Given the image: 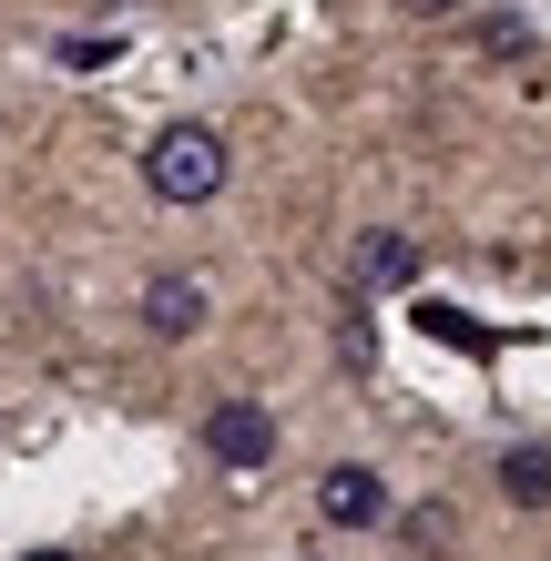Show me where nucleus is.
<instances>
[{
  "label": "nucleus",
  "mask_w": 551,
  "mask_h": 561,
  "mask_svg": "<svg viewBox=\"0 0 551 561\" xmlns=\"http://www.w3.org/2000/svg\"><path fill=\"white\" fill-rule=\"evenodd\" d=\"M225 174H236V153H225V134L194 123V113L144 144V194H153V205H215Z\"/></svg>",
  "instance_id": "f257e3e1"
},
{
  "label": "nucleus",
  "mask_w": 551,
  "mask_h": 561,
  "mask_svg": "<svg viewBox=\"0 0 551 561\" xmlns=\"http://www.w3.org/2000/svg\"><path fill=\"white\" fill-rule=\"evenodd\" d=\"M205 459H215L225 480H255V470L276 459V409H266V399H225V409L205 419Z\"/></svg>",
  "instance_id": "f03ea898"
},
{
  "label": "nucleus",
  "mask_w": 551,
  "mask_h": 561,
  "mask_svg": "<svg viewBox=\"0 0 551 561\" xmlns=\"http://www.w3.org/2000/svg\"><path fill=\"white\" fill-rule=\"evenodd\" d=\"M317 520H328V531H378L388 520V480L368 470V459H337V470L317 480Z\"/></svg>",
  "instance_id": "7ed1b4c3"
},
{
  "label": "nucleus",
  "mask_w": 551,
  "mask_h": 561,
  "mask_svg": "<svg viewBox=\"0 0 551 561\" xmlns=\"http://www.w3.org/2000/svg\"><path fill=\"white\" fill-rule=\"evenodd\" d=\"M205 317H215L205 276H153V286H144V327H153V337H164V347L205 337Z\"/></svg>",
  "instance_id": "20e7f679"
},
{
  "label": "nucleus",
  "mask_w": 551,
  "mask_h": 561,
  "mask_svg": "<svg viewBox=\"0 0 551 561\" xmlns=\"http://www.w3.org/2000/svg\"><path fill=\"white\" fill-rule=\"evenodd\" d=\"M358 286H368V296H399V286H418V245L399 236V225H378V236L358 245Z\"/></svg>",
  "instance_id": "39448f33"
},
{
  "label": "nucleus",
  "mask_w": 551,
  "mask_h": 561,
  "mask_svg": "<svg viewBox=\"0 0 551 561\" xmlns=\"http://www.w3.org/2000/svg\"><path fill=\"white\" fill-rule=\"evenodd\" d=\"M501 501H510V511H551V449H541V439L501 449Z\"/></svg>",
  "instance_id": "423d86ee"
},
{
  "label": "nucleus",
  "mask_w": 551,
  "mask_h": 561,
  "mask_svg": "<svg viewBox=\"0 0 551 561\" xmlns=\"http://www.w3.org/2000/svg\"><path fill=\"white\" fill-rule=\"evenodd\" d=\"M418 327H429V337H449V347H470V357L491 347V327H470L460 307H418Z\"/></svg>",
  "instance_id": "0eeeda50"
},
{
  "label": "nucleus",
  "mask_w": 551,
  "mask_h": 561,
  "mask_svg": "<svg viewBox=\"0 0 551 561\" xmlns=\"http://www.w3.org/2000/svg\"><path fill=\"white\" fill-rule=\"evenodd\" d=\"M399 11H409V21H449L460 0H399Z\"/></svg>",
  "instance_id": "6e6552de"
},
{
  "label": "nucleus",
  "mask_w": 551,
  "mask_h": 561,
  "mask_svg": "<svg viewBox=\"0 0 551 561\" xmlns=\"http://www.w3.org/2000/svg\"><path fill=\"white\" fill-rule=\"evenodd\" d=\"M21 561H82V551H21Z\"/></svg>",
  "instance_id": "1a4fd4ad"
}]
</instances>
